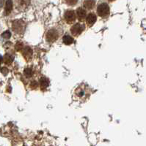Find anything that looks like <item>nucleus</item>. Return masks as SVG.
<instances>
[{
	"label": "nucleus",
	"instance_id": "a211bd4d",
	"mask_svg": "<svg viewBox=\"0 0 146 146\" xmlns=\"http://www.w3.org/2000/svg\"><path fill=\"white\" fill-rule=\"evenodd\" d=\"M10 36H11V34H10V32L9 31H6V32H5L2 35V36L5 39H9L10 37Z\"/></svg>",
	"mask_w": 146,
	"mask_h": 146
},
{
	"label": "nucleus",
	"instance_id": "f8f14e48",
	"mask_svg": "<svg viewBox=\"0 0 146 146\" xmlns=\"http://www.w3.org/2000/svg\"><path fill=\"white\" fill-rule=\"evenodd\" d=\"M63 43L66 45H71V44H73V42H74V40H73V37L68 35H65V36H63Z\"/></svg>",
	"mask_w": 146,
	"mask_h": 146
},
{
	"label": "nucleus",
	"instance_id": "20e7f679",
	"mask_svg": "<svg viewBox=\"0 0 146 146\" xmlns=\"http://www.w3.org/2000/svg\"><path fill=\"white\" fill-rule=\"evenodd\" d=\"M59 38V32L56 29H51L47 32L46 39L49 42H54Z\"/></svg>",
	"mask_w": 146,
	"mask_h": 146
},
{
	"label": "nucleus",
	"instance_id": "0eeeda50",
	"mask_svg": "<svg viewBox=\"0 0 146 146\" xmlns=\"http://www.w3.org/2000/svg\"><path fill=\"white\" fill-rule=\"evenodd\" d=\"M86 10H84L82 7H79L77 10V17L79 21H84L87 18Z\"/></svg>",
	"mask_w": 146,
	"mask_h": 146
},
{
	"label": "nucleus",
	"instance_id": "9b49d317",
	"mask_svg": "<svg viewBox=\"0 0 146 146\" xmlns=\"http://www.w3.org/2000/svg\"><path fill=\"white\" fill-rule=\"evenodd\" d=\"M13 10V1L12 0H7L5 4V15H9Z\"/></svg>",
	"mask_w": 146,
	"mask_h": 146
},
{
	"label": "nucleus",
	"instance_id": "6ab92c4d",
	"mask_svg": "<svg viewBox=\"0 0 146 146\" xmlns=\"http://www.w3.org/2000/svg\"><path fill=\"white\" fill-rule=\"evenodd\" d=\"M32 86V88H35L36 87H38V83L35 81H33V82H32L31 83V85H30Z\"/></svg>",
	"mask_w": 146,
	"mask_h": 146
},
{
	"label": "nucleus",
	"instance_id": "423d86ee",
	"mask_svg": "<svg viewBox=\"0 0 146 146\" xmlns=\"http://www.w3.org/2000/svg\"><path fill=\"white\" fill-rule=\"evenodd\" d=\"M64 18H65V21L67 23L71 24L76 21L77 15L73 10H68L67 11H65V14H64Z\"/></svg>",
	"mask_w": 146,
	"mask_h": 146
},
{
	"label": "nucleus",
	"instance_id": "f03ea898",
	"mask_svg": "<svg viewBox=\"0 0 146 146\" xmlns=\"http://www.w3.org/2000/svg\"><path fill=\"white\" fill-rule=\"evenodd\" d=\"M110 7L106 3H101L98 6L97 13L101 18H106L110 15Z\"/></svg>",
	"mask_w": 146,
	"mask_h": 146
},
{
	"label": "nucleus",
	"instance_id": "1a4fd4ad",
	"mask_svg": "<svg viewBox=\"0 0 146 146\" xmlns=\"http://www.w3.org/2000/svg\"><path fill=\"white\" fill-rule=\"evenodd\" d=\"M23 51H22V54H23L24 57L27 60L31 58L32 56V50L31 48L30 47H25L24 48Z\"/></svg>",
	"mask_w": 146,
	"mask_h": 146
},
{
	"label": "nucleus",
	"instance_id": "5701e85b",
	"mask_svg": "<svg viewBox=\"0 0 146 146\" xmlns=\"http://www.w3.org/2000/svg\"><path fill=\"white\" fill-rule=\"evenodd\" d=\"M110 2H113V1H115V0H109Z\"/></svg>",
	"mask_w": 146,
	"mask_h": 146
},
{
	"label": "nucleus",
	"instance_id": "2eb2a0df",
	"mask_svg": "<svg viewBox=\"0 0 146 146\" xmlns=\"http://www.w3.org/2000/svg\"><path fill=\"white\" fill-rule=\"evenodd\" d=\"M13 57L11 55H10V54L5 55V64H10L12 62H13Z\"/></svg>",
	"mask_w": 146,
	"mask_h": 146
},
{
	"label": "nucleus",
	"instance_id": "412c9836",
	"mask_svg": "<svg viewBox=\"0 0 146 146\" xmlns=\"http://www.w3.org/2000/svg\"><path fill=\"white\" fill-rule=\"evenodd\" d=\"M5 2V0H0V7H2V6H3Z\"/></svg>",
	"mask_w": 146,
	"mask_h": 146
},
{
	"label": "nucleus",
	"instance_id": "aec40b11",
	"mask_svg": "<svg viewBox=\"0 0 146 146\" xmlns=\"http://www.w3.org/2000/svg\"><path fill=\"white\" fill-rule=\"evenodd\" d=\"M22 48H23V46L22 45V44H17V45H15V49H16L17 50H22Z\"/></svg>",
	"mask_w": 146,
	"mask_h": 146
},
{
	"label": "nucleus",
	"instance_id": "ddd939ff",
	"mask_svg": "<svg viewBox=\"0 0 146 146\" xmlns=\"http://www.w3.org/2000/svg\"><path fill=\"white\" fill-rule=\"evenodd\" d=\"M30 4V0H18V5L21 9H26Z\"/></svg>",
	"mask_w": 146,
	"mask_h": 146
},
{
	"label": "nucleus",
	"instance_id": "dca6fc26",
	"mask_svg": "<svg viewBox=\"0 0 146 146\" xmlns=\"http://www.w3.org/2000/svg\"><path fill=\"white\" fill-rule=\"evenodd\" d=\"M24 75L26 77H27V78H31V77L32 76L33 72H32V69L27 68V69H25V70H24Z\"/></svg>",
	"mask_w": 146,
	"mask_h": 146
},
{
	"label": "nucleus",
	"instance_id": "f257e3e1",
	"mask_svg": "<svg viewBox=\"0 0 146 146\" xmlns=\"http://www.w3.org/2000/svg\"><path fill=\"white\" fill-rule=\"evenodd\" d=\"M92 93V90L89 86L82 83L75 89L73 95V100L79 102H85L89 100Z\"/></svg>",
	"mask_w": 146,
	"mask_h": 146
},
{
	"label": "nucleus",
	"instance_id": "39448f33",
	"mask_svg": "<svg viewBox=\"0 0 146 146\" xmlns=\"http://www.w3.org/2000/svg\"><path fill=\"white\" fill-rule=\"evenodd\" d=\"M85 30V26L81 23H75L74 25L71 29V32L74 36H78L81 35L83 31Z\"/></svg>",
	"mask_w": 146,
	"mask_h": 146
},
{
	"label": "nucleus",
	"instance_id": "f3484780",
	"mask_svg": "<svg viewBox=\"0 0 146 146\" xmlns=\"http://www.w3.org/2000/svg\"><path fill=\"white\" fill-rule=\"evenodd\" d=\"M65 2L69 6H74L78 2V0H65Z\"/></svg>",
	"mask_w": 146,
	"mask_h": 146
},
{
	"label": "nucleus",
	"instance_id": "4be33fe9",
	"mask_svg": "<svg viewBox=\"0 0 146 146\" xmlns=\"http://www.w3.org/2000/svg\"><path fill=\"white\" fill-rule=\"evenodd\" d=\"M2 57L1 56H0V62H2Z\"/></svg>",
	"mask_w": 146,
	"mask_h": 146
},
{
	"label": "nucleus",
	"instance_id": "4468645a",
	"mask_svg": "<svg viewBox=\"0 0 146 146\" xmlns=\"http://www.w3.org/2000/svg\"><path fill=\"white\" fill-rule=\"evenodd\" d=\"M40 85L42 90H44L49 85V81L46 78H42L40 80Z\"/></svg>",
	"mask_w": 146,
	"mask_h": 146
},
{
	"label": "nucleus",
	"instance_id": "9d476101",
	"mask_svg": "<svg viewBox=\"0 0 146 146\" xmlns=\"http://www.w3.org/2000/svg\"><path fill=\"white\" fill-rule=\"evenodd\" d=\"M83 5L85 8L87 10H92L94 8L96 5V0H85L83 2Z\"/></svg>",
	"mask_w": 146,
	"mask_h": 146
},
{
	"label": "nucleus",
	"instance_id": "6e6552de",
	"mask_svg": "<svg viewBox=\"0 0 146 146\" xmlns=\"http://www.w3.org/2000/svg\"><path fill=\"white\" fill-rule=\"evenodd\" d=\"M96 20H97V17L96 15V14L91 13L89 14L86 18L87 24V26L89 27H91L92 26L94 25V23H96Z\"/></svg>",
	"mask_w": 146,
	"mask_h": 146
},
{
	"label": "nucleus",
	"instance_id": "7ed1b4c3",
	"mask_svg": "<svg viewBox=\"0 0 146 146\" xmlns=\"http://www.w3.org/2000/svg\"><path fill=\"white\" fill-rule=\"evenodd\" d=\"M12 28L16 34H22L24 32L25 28H26V24H25L23 21L15 20L13 22Z\"/></svg>",
	"mask_w": 146,
	"mask_h": 146
}]
</instances>
